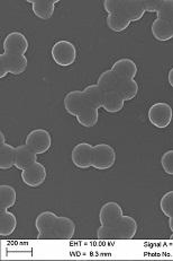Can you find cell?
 Instances as JSON below:
<instances>
[{
    "mask_svg": "<svg viewBox=\"0 0 173 261\" xmlns=\"http://www.w3.org/2000/svg\"><path fill=\"white\" fill-rule=\"evenodd\" d=\"M171 26H172V31H173V19L171 20Z\"/></svg>",
    "mask_w": 173,
    "mask_h": 261,
    "instance_id": "4dcf8cb0",
    "label": "cell"
},
{
    "mask_svg": "<svg viewBox=\"0 0 173 261\" xmlns=\"http://www.w3.org/2000/svg\"><path fill=\"white\" fill-rule=\"evenodd\" d=\"M28 60L25 56L2 54L0 55V78L6 77L8 74L20 75L26 70Z\"/></svg>",
    "mask_w": 173,
    "mask_h": 261,
    "instance_id": "5b68a950",
    "label": "cell"
},
{
    "mask_svg": "<svg viewBox=\"0 0 173 261\" xmlns=\"http://www.w3.org/2000/svg\"><path fill=\"white\" fill-rule=\"evenodd\" d=\"M36 162H38V154H35L27 145H20L16 147V169L24 171Z\"/></svg>",
    "mask_w": 173,
    "mask_h": 261,
    "instance_id": "5bb4252c",
    "label": "cell"
},
{
    "mask_svg": "<svg viewBox=\"0 0 173 261\" xmlns=\"http://www.w3.org/2000/svg\"><path fill=\"white\" fill-rule=\"evenodd\" d=\"M28 3L31 4V9L36 17L47 20L53 16L55 5L59 0H28Z\"/></svg>",
    "mask_w": 173,
    "mask_h": 261,
    "instance_id": "9a60e30c",
    "label": "cell"
},
{
    "mask_svg": "<svg viewBox=\"0 0 173 261\" xmlns=\"http://www.w3.org/2000/svg\"><path fill=\"white\" fill-rule=\"evenodd\" d=\"M17 199L15 188L12 186H0V211H8L12 208Z\"/></svg>",
    "mask_w": 173,
    "mask_h": 261,
    "instance_id": "7402d4cb",
    "label": "cell"
},
{
    "mask_svg": "<svg viewBox=\"0 0 173 261\" xmlns=\"http://www.w3.org/2000/svg\"><path fill=\"white\" fill-rule=\"evenodd\" d=\"M151 32L153 38L160 42H166L173 38V31L171 22L163 18L157 17L151 26Z\"/></svg>",
    "mask_w": 173,
    "mask_h": 261,
    "instance_id": "2e32d148",
    "label": "cell"
},
{
    "mask_svg": "<svg viewBox=\"0 0 173 261\" xmlns=\"http://www.w3.org/2000/svg\"><path fill=\"white\" fill-rule=\"evenodd\" d=\"M17 227V218L8 211H0V236L9 237Z\"/></svg>",
    "mask_w": 173,
    "mask_h": 261,
    "instance_id": "ffe728a7",
    "label": "cell"
},
{
    "mask_svg": "<svg viewBox=\"0 0 173 261\" xmlns=\"http://www.w3.org/2000/svg\"><path fill=\"white\" fill-rule=\"evenodd\" d=\"M160 208L166 217H173V190L167 191L160 201Z\"/></svg>",
    "mask_w": 173,
    "mask_h": 261,
    "instance_id": "4316f807",
    "label": "cell"
},
{
    "mask_svg": "<svg viewBox=\"0 0 173 261\" xmlns=\"http://www.w3.org/2000/svg\"><path fill=\"white\" fill-rule=\"evenodd\" d=\"M29 48V43L26 36L20 32L9 33L4 41V52L10 55L25 56Z\"/></svg>",
    "mask_w": 173,
    "mask_h": 261,
    "instance_id": "30bf717a",
    "label": "cell"
},
{
    "mask_svg": "<svg viewBox=\"0 0 173 261\" xmlns=\"http://www.w3.org/2000/svg\"><path fill=\"white\" fill-rule=\"evenodd\" d=\"M52 59L61 67H69L77 60V48L72 42L66 40L57 41L52 46Z\"/></svg>",
    "mask_w": 173,
    "mask_h": 261,
    "instance_id": "277c9868",
    "label": "cell"
},
{
    "mask_svg": "<svg viewBox=\"0 0 173 261\" xmlns=\"http://www.w3.org/2000/svg\"><path fill=\"white\" fill-rule=\"evenodd\" d=\"M103 8L108 14H117L129 22H137L145 14L143 0H106Z\"/></svg>",
    "mask_w": 173,
    "mask_h": 261,
    "instance_id": "3957f363",
    "label": "cell"
},
{
    "mask_svg": "<svg viewBox=\"0 0 173 261\" xmlns=\"http://www.w3.org/2000/svg\"><path fill=\"white\" fill-rule=\"evenodd\" d=\"M78 122L86 128H92L97 124L99 120L98 109L91 106H88L83 111L76 117Z\"/></svg>",
    "mask_w": 173,
    "mask_h": 261,
    "instance_id": "cb8c5ba5",
    "label": "cell"
},
{
    "mask_svg": "<svg viewBox=\"0 0 173 261\" xmlns=\"http://www.w3.org/2000/svg\"><path fill=\"white\" fill-rule=\"evenodd\" d=\"M119 77L115 74L113 69H108L106 71L101 72V75L99 76L97 85L101 88L105 93L108 92H115L117 86Z\"/></svg>",
    "mask_w": 173,
    "mask_h": 261,
    "instance_id": "603a6c76",
    "label": "cell"
},
{
    "mask_svg": "<svg viewBox=\"0 0 173 261\" xmlns=\"http://www.w3.org/2000/svg\"><path fill=\"white\" fill-rule=\"evenodd\" d=\"M64 109L72 117H77L85 110L89 104L83 91H71L64 97Z\"/></svg>",
    "mask_w": 173,
    "mask_h": 261,
    "instance_id": "7c38bea8",
    "label": "cell"
},
{
    "mask_svg": "<svg viewBox=\"0 0 173 261\" xmlns=\"http://www.w3.org/2000/svg\"><path fill=\"white\" fill-rule=\"evenodd\" d=\"M145 12L156 13L157 17L165 20L173 19V0H143Z\"/></svg>",
    "mask_w": 173,
    "mask_h": 261,
    "instance_id": "4fadbf2b",
    "label": "cell"
},
{
    "mask_svg": "<svg viewBox=\"0 0 173 261\" xmlns=\"http://www.w3.org/2000/svg\"><path fill=\"white\" fill-rule=\"evenodd\" d=\"M93 146L89 143H80L75 146L71 153L72 163L78 169L86 170L92 166Z\"/></svg>",
    "mask_w": 173,
    "mask_h": 261,
    "instance_id": "9c48e42d",
    "label": "cell"
},
{
    "mask_svg": "<svg viewBox=\"0 0 173 261\" xmlns=\"http://www.w3.org/2000/svg\"><path fill=\"white\" fill-rule=\"evenodd\" d=\"M124 103L125 101L119 94H117L116 92H108L106 93V96H105L102 109L106 110L109 113H117L123 110Z\"/></svg>",
    "mask_w": 173,
    "mask_h": 261,
    "instance_id": "d4e9b609",
    "label": "cell"
},
{
    "mask_svg": "<svg viewBox=\"0 0 173 261\" xmlns=\"http://www.w3.org/2000/svg\"><path fill=\"white\" fill-rule=\"evenodd\" d=\"M16 147L7 143L0 144V169L9 170L15 166Z\"/></svg>",
    "mask_w": 173,
    "mask_h": 261,
    "instance_id": "44dd1931",
    "label": "cell"
},
{
    "mask_svg": "<svg viewBox=\"0 0 173 261\" xmlns=\"http://www.w3.org/2000/svg\"><path fill=\"white\" fill-rule=\"evenodd\" d=\"M106 23L110 30L116 33H119L127 29L132 22H129V20H127L126 18L119 16L117 14L112 13V14H108Z\"/></svg>",
    "mask_w": 173,
    "mask_h": 261,
    "instance_id": "484cf974",
    "label": "cell"
},
{
    "mask_svg": "<svg viewBox=\"0 0 173 261\" xmlns=\"http://www.w3.org/2000/svg\"><path fill=\"white\" fill-rule=\"evenodd\" d=\"M83 93H85V96L87 98L89 106H91L98 110L103 107L106 93H105L97 84L87 86L85 90H83Z\"/></svg>",
    "mask_w": 173,
    "mask_h": 261,
    "instance_id": "d6986e66",
    "label": "cell"
},
{
    "mask_svg": "<svg viewBox=\"0 0 173 261\" xmlns=\"http://www.w3.org/2000/svg\"><path fill=\"white\" fill-rule=\"evenodd\" d=\"M148 117L154 127L164 129L170 126L173 119V109L165 102H157L149 109Z\"/></svg>",
    "mask_w": 173,
    "mask_h": 261,
    "instance_id": "52a82bcc",
    "label": "cell"
},
{
    "mask_svg": "<svg viewBox=\"0 0 173 261\" xmlns=\"http://www.w3.org/2000/svg\"><path fill=\"white\" fill-rule=\"evenodd\" d=\"M20 176H22V180L26 186L30 188H38L45 182L47 171L43 164L40 163V162H36L29 168L22 171V175Z\"/></svg>",
    "mask_w": 173,
    "mask_h": 261,
    "instance_id": "8fae6325",
    "label": "cell"
},
{
    "mask_svg": "<svg viewBox=\"0 0 173 261\" xmlns=\"http://www.w3.org/2000/svg\"><path fill=\"white\" fill-rule=\"evenodd\" d=\"M25 145L33 150L35 154L41 155L46 153L52 146L51 134L45 129H34L26 136Z\"/></svg>",
    "mask_w": 173,
    "mask_h": 261,
    "instance_id": "ba28073f",
    "label": "cell"
},
{
    "mask_svg": "<svg viewBox=\"0 0 173 261\" xmlns=\"http://www.w3.org/2000/svg\"><path fill=\"white\" fill-rule=\"evenodd\" d=\"M112 69L119 78H129V80H135L139 70L135 61L129 58L118 59L113 65Z\"/></svg>",
    "mask_w": 173,
    "mask_h": 261,
    "instance_id": "e0dca14e",
    "label": "cell"
},
{
    "mask_svg": "<svg viewBox=\"0 0 173 261\" xmlns=\"http://www.w3.org/2000/svg\"><path fill=\"white\" fill-rule=\"evenodd\" d=\"M115 92L119 94L124 101L133 100L139 93L137 82L129 78H119Z\"/></svg>",
    "mask_w": 173,
    "mask_h": 261,
    "instance_id": "ac0fdd59",
    "label": "cell"
},
{
    "mask_svg": "<svg viewBox=\"0 0 173 261\" xmlns=\"http://www.w3.org/2000/svg\"><path fill=\"white\" fill-rule=\"evenodd\" d=\"M167 81H169V84L173 87V68H171L169 74H167Z\"/></svg>",
    "mask_w": 173,
    "mask_h": 261,
    "instance_id": "f1b7e54d",
    "label": "cell"
},
{
    "mask_svg": "<svg viewBox=\"0 0 173 261\" xmlns=\"http://www.w3.org/2000/svg\"><path fill=\"white\" fill-rule=\"evenodd\" d=\"M100 227L97 231L99 240H130L137 233V222L133 217L125 216L123 208L116 201H108L99 213Z\"/></svg>",
    "mask_w": 173,
    "mask_h": 261,
    "instance_id": "6da1fadb",
    "label": "cell"
},
{
    "mask_svg": "<svg viewBox=\"0 0 173 261\" xmlns=\"http://www.w3.org/2000/svg\"><path fill=\"white\" fill-rule=\"evenodd\" d=\"M169 227H170V229H171V232H172V236H171V239L173 240V217H171V218H170V221H169Z\"/></svg>",
    "mask_w": 173,
    "mask_h": 261,
    "instance_id": "f546056e",
    "label": "cell"
},
{
    "mask_svg": "<svg viewBox=\"0 0 173 261\" xmlns=\"http://www.w3.org/2000/svg\"><path fill=\"white\" fill-rule=\"evenodd\" d=\"M161 165L166 174L173 175V149L167 150L162 155Z\"/></svg>",
    "mask_w": 173,
    "mask_h": 261,
    "instance_id": "83f0119b",
    "label": "cell"
},
{
    "mask_svg": "<svg viewBox=\"0 0 173 261\" xmlns=\"http://www.w3.org/2000/svg\"><path fill=\"white\" fill-rule=\"evenodd\" d=\"M40 240H71L75 237L76 224L71 218L57 216L50 211L42 212L35 219Z\"/></svg>",
    "mask_w": 173,
    "mask_h": 261,
    "instance_id": "7a4b0ae2",
    "label": "cell"
},
{
    "mask_svg": "<svg viewBox=\"0 0 173 261\" xmlns=\"http://www.w3.org/2000/svg\"><path fill=\"white\" fill-rule=\"evenodd\" d=\"M116 162V152L113 146L108 144H98L93 146L92 168L96 170H108L113 168Z\"/></svg>",
    "mask_w": 173,
    "mask_h": 261,
    "instance_id": "8992f818",
    "label": "cell"
}]
</instances>
